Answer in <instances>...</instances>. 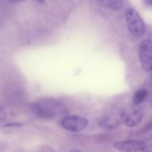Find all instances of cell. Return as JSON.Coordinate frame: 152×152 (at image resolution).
I'll return each mask as SVG.
<instances>
[{
	"mask_svg": "<svg viewBox=\"0 0 152 152\" xmlns=\"http://www.w3.org/2000/svg\"><path fill=\"white\" fill-rule=\"evenodd\" d=\"M113 147L121 152H144L146 143L145 141L139 140H125L115 142Z\"/></svg>",
	"mask_w": 152,
	"mask_h": 152,
	"instance_id": "5b68a950",
	"label": "cell"
},
{
	"mask_svg": "<svg viewBox=\"0 0 152 152\" xmlns=\"http://www.w3.org/2000/svg\"><path fill=\"white\" fill-rule=\"evenodd\" d=\"M89 122L86 118L76 115L66 116L61 122V125L65 130L71 132H79L85 129Z\"/></svg>",
	"mask_w": 152,
	"mask_h": 152,
	"instance_id": "277c9868",
	"label": "cell"
},
{
	"mask_svg": "<svg viewBox=\"0 0 152 152\" xmlns=\"http://www.w3.org/2000/svg\"><path fill=\"white\" fill-rule=\"evenodd\" d=\"M21 125L19 123H9L5 125V127H20Z\"/></svg>",
	"mask_w": 152,
	"mask_h": 152,
	"instance_id": "4fadbf2b",
	"label": "cell"
},
{
	"mask_svg": "<svg viewBox=\"0 0 152 152\" xmlns=\"http://www.w3.org/2000/svg\"><path fill=\"white\" fill-rule=\"evenodd\" d=\"M7 113L5 108L0 105V121H4L6 119Z\"/></svg>",
	"mask_w": 152,
	"mask_h": 152,
	"instance_id": "30bf717a",
	"label": "cell"
},
{
	"mask_svg": "<svg viewBox=\"0 0 152 152\" xmlns=\"http://www.w3.org/2000/svg\"><path fill=\"white\" fill-rule=\"evenodd\" d=\"M148 94V93L145 89H141V90H139L137 92H135L134 96H133V103H134V104L136 105V106L140 104L147 98Z\"/></svg>",
	"mask_w": 152,
	"mask_h": 152,
	"instance_id": "9c48e42d",
	"label": "cell"
},
{
	"mask_svg": "<svg viewBox=\"0 0 152 152\" xmlns=\"http://www.w3.org/2000/svg\"><path fill=\"white\" fill-rule=\"evenodd\" d=\"M69 152H82V151H80V150H78V149L73 148V149H72V150L70 151Z\"/></svg>",
	"mask_w": 152,
	"mask_h": 152,
	"instance_id": "9a60e30c",
	"label": "cell"
},
{
	"mask_svg": "<svg viewBox=\"0 0 152 152\" xmlns=\"http://www.w3.org/2000/svg\"><path fill=\"white\" fill-rule=\"evenodd\" d=\"M146 147L144 152H152V137L149 139L148 142H145Z\"/></svg>",
	"mask_w": 152,
	"mask_h": 152,
	"instance_id": "8fae6325",
	"label": "cell"
},
{
	"mask_svg": "<svg viewBox=\"0 0 152 152\" xmlns=\"http://www.w3.org/2000/svg\"><path fill=\"white\" fill-rule=\"evenodd\" d=\"M32 111L42 119H53L62 110L63 105L55 99H41L34 102L31 106Z\"/></svg>",
	"mask_w": 152,
	"mask_h": 152,
	"instance_id": "6da1fadb",
	"label": "cell"
},
{
	"mask_svg": "<svg viewBox=\"0 0 152 152\" xmlns=\"http://www.w3.org/2000/svg\"><path fill=\"white\" fill-rule=\"evenodd\" d=\"M9 1L11 2V3L18 4V3H20V2H23V0H9Z\"/></svg>",
	"mask_w": 152,
	"mask_h": 152,
	"instance_id": "5bb4252c",
	"label": "cell"
},
{
	"mask_svg": "<svg viewBox=\"0 0 152 152\" xmlns=\"http://www.w3.org/2000/svg\"><path fill=\"white\" fill-rule=\"evenodd\" d=\"M142 1L145 6L152 8V0H142Z\"/></svg>",
	"mask_w": 152,
	"mask_h": 152,
	"instance_id": "7c38bea8",
	"label": "cell"
},
{
	"mask_svg": "<svg viewBox=\"0 0 152 152\" xmlns=\"http://www.w3.org/2000/svg\"><path fill=\"white\" fill-rule=\"evenodd\" d=\"M125 113L122 111H118L116 113H113L101 120V125L107 129H113L116 128L124 122L125 118Z\"/></svg>",
	"mask_w": 152,
	"mask_h": 152,
	"instance_id": "8992f818",
	"label": "cell"
},
{
	"mask_svg": "<svg viewBox=\"0 0 152 152\" xmlns=\"http://www.w3.org/2000/svg\"><path fill=\"white\" fill-rule=\"evenodd\" d=\"M37 2H39V3H43L45 2V0H36Z\"/></svg>",
	"mask_w": 152,
	"mask_h": 152,
	"instance_id": "2e32d148",
	"label": "cell"
},
{
	"mask_svg": "<svg viewBox=\"0 0 152 152\" xmlns=\"http://www.w3.org/2000/svg\"><path fill=\"white\" fill-rule=\"evenodd\" d=\"M97 2L101 6L115 11L122 9L124 5L123 0H97Z\"/></svg>",
	"mask_w": 152,
	"mask_h": 152,
	"instance_id": "ba28073f",
	"label": "cell"
},
{
	"mask_svg": "<svg viewBox=\"0 0 152 152\" xmlns=\"http://www.w3.org/2000/svg\"><path fill=\"white\" fill-rule=\"evenodd\" d=\"M143 118V112L141 110H135L130 113L124 119V124L128 128H133L137 126L141 122Z\"/></svg>",
	"mask_w": 152,
	"mask_h": 152,
	"instance_id": "52a82bcc",
	"label": "cell"
},
{
	"mask_svg": "<svg viewBox=\"0 0 152 152\" xmlns=\"http://www.w3.org/2000/svg\"><path fill=\"white\" fill-rule=\"evenodd\" d=\"M125 19L130 32L134 36L140 37L145 31V23L139 13L132 8H128L125 11Z\"/></svg>",
	"mask_w": 152,
	"mask_h": 152,
	"instance_id": "7a4b0ae2",
	"label": "cell"
},
{
	"mask_svg": "<svg viewBox=\"0 0 152 152\" xmlns=\"http://www.w3.org/2000/svg\"><path fill=\"white\" fill-rule=\"evenodd\" d=\"M139 56L142 68L146 72L152 70V41L144 40L140 45Z\"/></svg>",
	"mask_w": 152,
	"mask_h": 152,
	"instance_id": "3957f363",
	"label": "cell"
}]
</instances>
